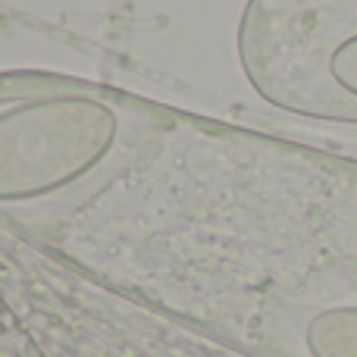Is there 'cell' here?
Returning a JSON list of instances; mask_svg holds the SVG:
<instances>
[{
    "mask_svg": "<svg viewBox=\"0 0 357 357\" xmlns=\"http://www.w3.org/2000/svg\"><path fill=\"white\" fill-rule=\"evenodd\" d=\"M129 148L126 110L60 75H0V207H38L104 176Z\"/></svg>",
    "mask_w": 357,
    "mask_h": 357,
    "instance_id": "obj_1",
    "label": "cell"
},
{
    "mask_svg": "<svg viewBox=\"0 0 357 357\" xmlns=\"http://www.w3.org/2000/svg\"><path fill=\"white\" fill-rule=\"evenodd\" d=\"M304 342L310 357H357V304H339L314 314Z\"/></svg>",
    "mask_w": 357,
    "mask_h": 357,
    "instance_id": "obj_2",
    "label": "cell"
},
{
    "mask_svg": "<svg viewBox=\"0 0 357 357\" xmlns=\"http://www.w3.org/2000/svg\"><path fill=\"white\" fill-rule=\"evenodd\" d=\"M326 79L342 98L357 100V29L339 38L326 54Z\"/></svg>",
    "mask_w": 357,
    "mask_h": 357,
    "instance_id": "obj_3",
    "label": "cell"
}]
</instances>
